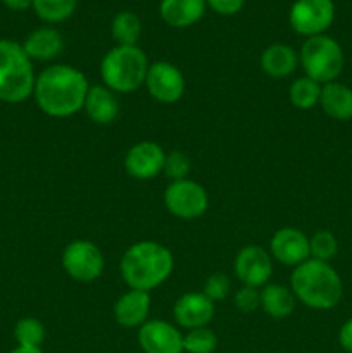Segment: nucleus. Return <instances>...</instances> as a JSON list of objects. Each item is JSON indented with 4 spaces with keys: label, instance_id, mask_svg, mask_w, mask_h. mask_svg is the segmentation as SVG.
<instances>
[{
    "label": "nucleus",
    "instance_id": "f257e3e1",
    "mask_svg": "<svg viewBox=\"0 0 352 353\" xmlns=\"http://www.w3.org/2000/svg\"><path fill=\"white\" fill-rule=\"evenodd\" d=\"M85 74L68 64H54L37 76L33 88L38 109L50 117H69L83 109L88 93Z\"/></svg>",
    "mask_w": 352,
    "mask_h": 353
},
{
    "label": "nucleus",
    "instance_id": "f03ea898",
    "mask_svg": "<svg viewBox=\"0 0 352 353\" xmlns=\"http://www.w3.org/2000/svg\"><path fill=\"white\" fill-rule=\"evenodd\" d=\"M290 288L302 305L314 310H330L344 296V283L330 262L307 259L297 265L290 278Z\"/></svg>",
    "mask_w": 352,
    "mask_h": 353
},
{
    "label": "nucleus",
    "instance_id": "7ed1b4c3",
    "mask_svg": "<svg viewBox=\"0 0 352 353\" xmlns=\"http://www.w3.org/2000/svg\"><path fill=\"white\" fill-rule=\"evenodd\" d=\"M173 254L157 241H138L121 259V276L130 290L150 292L171 276Z\"/></svg>",
    "mask_w": 352,
    "mask_h": 353
},
{
    "label": "nucleus",
    "instance_id": "20e7f679",
    "mask_svg": "<svg viewBox=\"0 0 352 353\" xmlns=\"http://www.w3.org/2000/svg\"><path fill=\"white\" fill-rule=\"evenodd\" d=\"M37 76L23 43L0 40V102L21 103L33 97Z\"/></svg>",
    "mask_w": 352,
    "mask_h": 353
},
{
    "label": "nucleus",
    "instance_id": "39448f33",
    "mask_svg": "<svg viewBox=\"0 0 352 353\" xmlns=\"http://www.w3.org/2000/svg\"><path fill=\"white\" fill-rule=\"evenodd\" d=\"M148 59L138 45H116L104 55L100 62V76L104 85L114 93H130L145 85Z\"/></svg>",
    "mask_w": 352,
    "mask_h": 353
},
{
    "label": "nucleus",
    "instance_id": "423d86ee",
    "mask_svg": "<svg viewBox=\"0 0 352 353\" xmlns=\"http://www.w3.org/2000/svg\"><path fill=\"white\" fill-rule=\"evenodd\" d=\"M299 62L307 78L320 85L337 81L344 71L345 57L340 43L328 34L306 38L300 47Z\"/></svg>",
    "mask_w": 352,
    "mask_h": 353
},
{
    "label": "nucleus",
    "instance_id": "0eeeda50",
    "mask_svg": "<svg viewBox=\"0 0 352 353\" xmlns=\"http://www.w3.org/2000/svg\"><path fill=\"white\" fill-rule=\"evenodd\" d=\"M335 21L333 0H295L289 10V23L300 37H317Z\"/></svg>",
    "mask_w": 352,
    "mask_h": 353
},
{
    "label": "nucleus",
    "instance_id": "6e6552de",
    "mask_svg": "<svg viewBox=\"0 0 352 353\" xmlns=\"http://www.w3.org/2000/svg\"><path fill=\"white\" fill-rule=\"evenodd\" d=\"M164 205L178 219L192 221L202 216L209 205V196L204 186L192 179L171 181L164 192Z\"/></svg>",
    "mask_w": 352,
    "mask_h": 353
},
{
    "label": "nucleus",
    "instance_id": "1a4fd4ad",
    "mask_svg": "<svg viewBox=\"0 0 352 353\" xmlns=\"http://www.w3.org/2000/svg\"><path fill=\"white\" fill-rule=\"evenodd\" d=\"M62 268L76 281H95L104 272V255L92 241L76 240L66 247L62 254Z\"/></svg>",
    "mask_w": 352,
    "mask_h": 353
},
{
    "label": "nucleus",
    "instance_id": "9d476101",
    "mask_svg": "<svg viewBox=\"0 0 352 353\" xmlns=\"http://www.w3.org/2000/svg\"><path fill=\"white\" fill-rule=\"evenodd\" d=\"M145 86L152 99L162 103H175L185 93V78L175 64L157 61L148 65Z\"/></svg>",
    "mask_w": 352,
    "mask_h": 353
},
{
    "label": "nucleus",
    "instance_id": "9b49d317",
    "mask_svg": "<svg viewBox=\"0 0 352 353\" xmlns=\"http://www.w3.org/2000/svg\"><path fill=\"white\" fill-rule=\"evenodd\" d=\"M235 274L244 283V286H266L273 274L271 255L257 245L242 248L235 259Z\"/></svg>",
    "mask_w": 352,
    "mask_h": 353
},
{
    "label": "nucleus",
    "instance_id": "f8f14e48",
    "mask_svg": "<svg viewBox=\"0 0 352 353\" xmlns=\"http://www.w3.org/2000/svg\"><path fill=\"white\" fill-rule=\"evenodd\" d=\"M138 343L144 353H185L183 334L176 326L161 319H152L138 330Z\"/></svg>",
    "mask_w": 352,
    "mask_h": 353
},
{
    "label": "nucleus",
    "instance_id": "ddd939ff",
    "mask_svg": "<svg viewBox=\"0 0 352 353\" xmlns=\"http://www.w3.org/2000/svg\"><path fill=\"white\" fill-rule=\"evenodd\" d=\"M166 152L155 141H140L128 150L124 169L135 179H152L164 169Z\"/></svg>",
    "mask_w": 352,
    "mask_h": 353
},
{
    "label": "nucleus",
    "instance_id": "4468645a",
    "mask_svg": "<svg viewBox=\"0 0 352 353\" xmlns=\"http://www.w3.org/2000/svg\"><path fill=\"white\" fill-rule=\"evenodd\" d=\"M271 255L283 265L297 268L311 259L309 238L295 228H282L273 234L269 241Z\"/></svg>",
    "mask_w": 352,
    "mask_h": 353
},
{
    "label": "nucleus",
    "instance_id": "2eb2a0df",
    "mask_svg": "<svg viewBox=\"0 0 352 353\" xmlns=\"http://www.w3.org/2000/svg\"><path fill=\"white\" fill-rule=\"evenodd\" d=\"M173 316H175L178 326L188 331L207 327L214 316V302L207 299L202 292L185 293L176 300Z\"/></svg>",
    "mask_w": 352,
    "mask_h": 353
},
{
    "label": "nucleus",
    "instance_id": "dca6fc26",
    "mask_svg": "<svg viewBox=\"0 0 352 353\" xmlns=\"http://www.w3.org/2000/svg\"><path fill=\"white\" fill-rule=\"evenodd\" d=\"M150 312V295L141 290H130L117 299L114 305V319L119 326L133 330L147 323Z\"/></svg>",
    "mask_w": 352,
    "mask_h": 353
},
{
    "label": "nucleus",
    "instance_id": "f3484780",
    "mask_svg": "<svg viewBox=\"0 0 352 353\" xmlns=\"http://www.w3.org/2000/svg\"><path fill=\"white\" fill-rule=\"evenodd\" d=\"M83 109L93 123L106 126V124L113 123L119 114V100H117L116 93L107 88L106 85H95L88 88Z\"/></svg>",
    "mask_w": 352,
    "mask_h": 353
},
{
    "label": "nucleus",
    "instance_id": "a211bd4d",
    "mask_svg": "<svg viewBox=\"0 0 352 353\" xmlns=\"http://www.w3.org/2000/svg\"><path fill=\"white\" fill-rule=\"evenodd\" d=\"M206 9V0H161L159 16L168 26L188 28L202 19Z\"/></svg>",
    "mask_w": 352,
    "mask_h": 353
},
{
    "label": "nucleus",
    "instance_id": "6ab92c4d",
    "mask_svg": "<svg viewBox=\"0 0 352 353\" xmlns=\"http://www.w3.org/2000/svg\"><path fill=\"white\" fill-rule=\"evenodd\" d=\"M23 48L31 61L47 62L61 54L64 48V38L55 28L43 26L28 34Z\"/></svg>",
    "mask_w": 352,
    "mask_h": 353
},
{
    "label": "nucleus",
    "instance_id": "aec40b11",
    "mask_svg": "<svg viewBox=\"0 0 352 353\" xmlns=\"http://www.w3.org/2000/svg\"><path fill=\"white\" fill-rule=\"evenodd\" d=\"M320 105L335 121L352 119V88L338 81L321 85Z\"/></svg>",
    "mask_w": 352,
    "mask_h": 353
},
{
    "label": "nucleus",
    "instance_id": "412c9836",
    "mask_svg": "<svg viewBox=\"0 0 352 353\" xmlns=\"http://www.w3.org/2000/svg\"><path fill=\"white\" fill-rule=\"evenodd\" d=\"M299 65V54L286 43H273L262 52L261 68L271 78H286Z\"/></svg>",
    "mask_w": 352,
    "mask_h": 353
},
{
    "label": "nucleus",
    "instance_id": "4be33fe9",
    "mask_svg": "<svg viewBox=\"0 0 352 353\" xmlns=\"http://www.w3.org/2000/svg\"><path fill=\"white\" fill-rule=\"evenodd\" d=\"M297 299L286 286L271 283L261 290V307L273 319H285L295 310Z\"/></svg>",
    "mask_w": 352,
    "mask_h": 353
},
{
    "label": "nucleus",
    "instance_id": "5701e85b",
    "mask_svg": "<svg viewBox=\"0 0 352 353\" xmlns=\"http://www.w3.org/2000/svg\"><path fill=\"white\" fill-rule=\"evenodd\" d=\"M110 33L116 40L117 45L123 47H133L137 41L140 40L141 34V21L140 17L130 10H123L114 16L113 23H110Z\"/></svg>",
    "mask_w": 352,
    "mask_h": 353
},
{
    "label": "nucleus",
    "instance_id": "b1692460",
    "mask_svg": "<svg viewBox=\"0 0 352 353\" xmlns=\"http://www.w3.org/2000/svg\"><path fill=\"white\" fill-rule=\"evenodd\" d=\"M289 97L293 107L300 110H309L316 103H320L321 85L314 79L307 78V76H302L290 85Z\"/></svg>",
    "mask_w": 352,
    "mask_h": 353
},
{
    "label": "nucleus",
    "instance_id": "393cba45",
    "mask_svg": "<svg viewBox=\"0 0 352 353\" xmlns=\"http://www.w3.org/2000/svg\"><path fill=\"white\" fill-rule=\"evenodd\" d=\"M79 0H33V10L45 23H62L75 14Z\"/></svg>",
    "mask_w": 352,
    "mask_h": 353
},
{
    "label": "nucleus",
    "instance_id": "a878e982",
    "mask_svg": "<svg viewBox=\"0 0 352 353\" xmlns=\"http://www.w3.org/2000/svg\"><path fill=\"white\" fill-rule=\"evenodd\" d=\"M14 338L17 347L40 348L45 340V326L35 317H23L14 327Z\"/></svg>",
    "mask_w": 352,
    "mask_h": 353
},
{
    "label": "nucleus",
    "instance_id": "bb28decb",
    "mask_svg": "<svg viewBox=\"0 0 352 353\" xmlns=\"http://www.w3.org/2000/svg\"><path fill=\"white\" fill-rule=\"evenodd\" d=\"M217 348V336L207 327L190 330L183 334V352L186 353H214Z\"/></svg>",
    "mask_w": 352,
    "mask_h": 353
},
{
    "label": "nucleus",
    "instance_id": "cd10ccee",
    "mask_svg": "<svg viewBox=\"0 0 352 353\" xmlns=\"http://www.w3.org/2000/svg\"><path fill=\"white\" fill-rule=\"evenodd\" d=\"M309 252L311 259H316L321 262H330L338 252V241L333 233L326 230L316 231L309 238Z\"/></svg>",
    "mask_w": 352,
    "mask_h": 353
},
{
    "label": "nucleus",
    "instance_id": "c85d7f7f",
    "mask_svg": "<svg viewBox=\"0 0 352 353\" xmlns=\"http://www.w3.org/2000/svg\"><path fill=\"white\" fill-rule=\"evenodd\" d=\"M190 169H192V162L186 154L179 150H173L169 154H166L164 161V172L171 181H182V179H188L186 176L190 174Z\"/></svg>",
    "mask_w": 352,
    "mask_h": 353
},
{
    "label": "nucleus",
    "instance_id": "c756f323",
    "mask_svg": "<svg viewBox=\"0 0 352 353\" xmlns=\"http://www.w3.org/2000/svg\"><path fill=\"white\" fill-rule=\"evenodd\" d=\"M231 288L230 278L223 272H216V274H211L209 278L206 279V285H204V295L209 300H213L214 303L221 302L228 296Z\"/></svg>",
    "mask_w": 352,
    "mask_h": 353
},
{
    "label": "nucleus",
    "instance_id": "7c9ffc66",
    "mask_svg": "<svg viewBox=\"0 0 352 353\" xmlns=\"http://www.w3.org/2000/svg\"><path fill=\"white\" fill-rule=\"evenodd\" d=\"M235 307L240 312L251 314L261 307V292L252 286H242L237 293H235Z\"/></svg>",
    "mask_w": 352,
    "mask_h": 353
},
{
    "label": "nucleus",
    "instance_id": "2f4dec72",
    "mask_svg": "<svg viewBox=\"0 0 352 353\" xmlns=\"http://www.w3.org/2000/svg\"><path fill=\"white\" fill-rule=\"evenodd\" d=\"M207 7L221 16H233L240 12L242 7L245 6V0H206Z\"/></svg>",
    "mask_w": 352,
    "mask_h": 353
},
{
    "label": "nucleus",
    "instance_id": "473e14b6",
    "mask_svg": "<svg viewBox=\"0 0 352 353\" xmlns=\"http://www.w3.org/2000/svg\"><path fill=\"white\" fill-rule=\"evenodd\" d=\"M338 343L347 353H352V317L342 324L338 331Z\"/></svg>",
    "mask_w": 352,
    "mask_h": 353
},
{
    "label": "nucleus",
    "instance_id": "72a5a7b5",
    "mask_svg": "<svg viewBox=\"0 0 352 353\" xmlns=\"http://www.w3.org/2000/svg\"><path fill=\"white\" fill-rule=\"evenodd\" d=\"M2 2L7 9L16 10V12H23L33 7V0H2Z\"/></svg>",
    "mask_w": 352,
    "mask_h": 353
},
{
    "label": "nucleus",
    "instance_id": "f704fd0d",
    "mask_svg": "<svg viewBox=\"0 0 352 353\" xmlns=\"http://www.w3.org/2000/svg\"><path fill=\"white\" fill-rule=\"evenodd\" d=\"M9 353H43L41 348H31V347H16L14 350H10Z\"/></svg>",
    "mask_w": 352,
    "mask_h": 353
}]
</instances>
